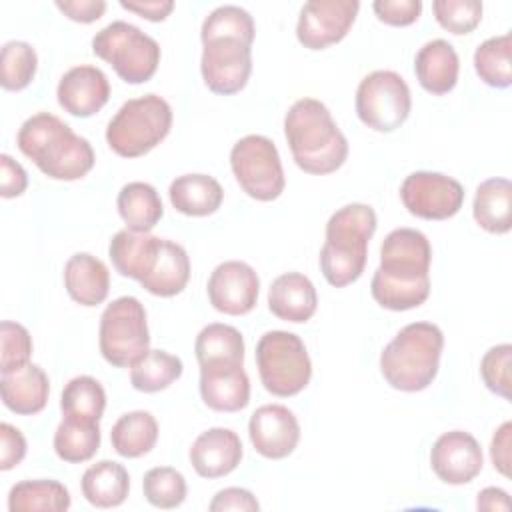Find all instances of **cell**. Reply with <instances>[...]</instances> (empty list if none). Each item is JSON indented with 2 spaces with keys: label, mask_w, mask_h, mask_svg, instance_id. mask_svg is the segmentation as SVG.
Returning <instances> with one entry per match:
<instances>
[{
  "label": "cell",
  "mask_w": 512,
  "mask_h": 512,
  "mask_svg": "<svg viewBox=\"0 0 512 512\" xmlns=\"http://www.w3.org/2000/svg\"><path fill=\"white\" fill-rule=\"evenodd\" d=\"M474 220L490 234H506L512 228V184L508 178H488L474 194Z\"/></svg>",
  "instance_id": "obj_28"
},
{
  "label": "cell",
  "mask_w": 512,
  "mask_h": 512,
  "mask_svg": "<svg viewBox=\"0 0 512 512\" xmlns=\"http://www.w3.org/2000/svg\"><path fill=\"white\" fill-rule=\"evenodd\" d=\"M202 402L216 412H238L250 402V380L240 362L200 366Z\"/></svg>",
  "instance_id": "obj_19"
},
{
  "label": "cell",
  "mask_w": 512,
  "mask_h": 512,
  "mask_svg": "<svg viewBox=\"0 0 512 512\" xmlns=\"http://www.w3.org/2000/svg\"><path fill=\"white\" fill-rule=\"evenodd\" d=\"M412 98L406 80L392 70H374L356 90V114L376 132H394L410 116Z\"/></svg>",
  "instance_id": "obj_11"
},
{
  "label": "cell",
  "mask_w": 512,
  "mask_h": 512,
  "mask_svg": "<svg viewBox=\"0 0 512 512\" xmlns=\"http://www.w3.org/2000/svg\"><path fill=\"white\" fill-rule=\"evenodd\" d=\"M436 22L452 34H468L482 20V2L478 0H434Z\"/></svg>",
  "instance_id": "obj_41"
},
{
  "label": "cell",
  "mask_w": 512,
  "mask_h": 512,
  "mask_svg": "<svg viewBox=\"0 0 512 512\" xmlns=\"http://www.w3.org/2000/svg\"><path fill=\"white\" fill-rule=\"evenodd\" d=\"M82 494L96 508H116L130 492L128 470L114 460H100L82 474Z\"/></svg>",
  "instance_id": "obj_29"
},
{
  "label": "cell",
  "mask_w": 512,
  "mask_h": 512,
  "mask_svg": "<svg viewBox=\"0 0 512 512\" xmlns=\"http://www.w3.org/2000/svg\"><path fill=\"white\" fill-rule=\"evenodd\" d=\"M510 366H512L510 344H498L488 348L480 360V376L486 388L506 400H510V386H512Z\"/></svg>",
  "instance_id": "obj_43"
},
{
  "label": "cell",
  "mask_w": 512,
  "mask_h": 512,
  "mask_svg": "<svg viewBox=\"0 0 512 512\" xmlns=\"http://www.w3.org/2000/svg\"><path fill=\"white\" fill-rule=\"evenodd\" d=\"M0 394L8 410L30 416L44 410L50 394V382L38 364L28 362L0 376Z\"/></svg>",
  "instance_id": "obj_22"
},
{
  "label": "cell",
  "mask_w": 512,
  "mask_h": 512,
  "mask_svg": "<svg viewBox=\"0 0 512 512\" xmlns=\"http://www.w3.org/2000/svg\"><path fill=\"white\" fill-rule=\"evenodd\" d=\"M168 196L180 214L210 216L220 208L224 190L210 174H182L170 182Z\"/></svg>",
  "instance_id": "obj_27"
},
{
  "label": "cell",
  "mask_w": 512,
  "mask_h": 512,
  "mask_svg": "<svg viewBox=\"0 0 512 512\" xmlns=\"http://www.w3.org/2000/svg\"><path fill=\"white\" fill-rule=\"evenodd\" d=\"M374 14L380 22L390 26H408L420 18V0H376L372 4Z\"/></svg>",
  "instance_id": "obj_44"
},
{
  "label": "cell",
  "mask_w": 512,
  "mask_h": 512,
  "mask_svg": "<svg viewBox=\"0 0 512 512\" xmlns=\"http://www.w3.org/2000/svg\"><path fill=\"white\" fill-rule=\"evenodd\" d=\"M476 508L478 510H488V512H494V510L506 512V510H510L508 492L502 490V488H496V486H488V488L478 492Z\"/></svg>",
  "instance_id": "obj_51"
},
{
  "label": "cell",
  "mask_w": 512,
  "mask_h": 512,
  "mask_svg": "<svg viewBox=\"0 0 512 512\" xmlns=\"http://www.w3.org/2000/svg\"><path fill=\"white\" fill-rule=\"evenodd\" d=\"M256 366L264 388L280 398L302 392L312 376V362L302 338L286 330H270L260 336Z\"/></svg>",
  "instance_id": "obj_8"
},
{
  "label": "cell",
  "mask_w": 512,
  "mask_h": 512,
  "mask_svg": "<svg viewBox=\"0 0 512 512\" xmlns=\"http://www.w3.org/2000/svg\"><path fill=\"white\" fill-rule=\"evenodd\" d=\"M248 436L260 456L282 460L298 446L300 424L290 408L282 404H264L250 416Z\"/></svg>",
  "instance_id": "obj_17"
},
{
  "label": "cell",
  "mask_w": 512,
  "mask_h": 512,
  "mask_svg": "<svg viewBox=\"0 0 512 512\" xmlns=\"http://www.w3.org/2000/svg\"><path fill=\"white\" fill-rule=\"evenodd\" d=\"M116 206L126 228L136 232H150L164 214L160 194L148 182L124 184L118 192Z\"/></svg>",
  "instance_id": "obj_30"
},
{
  "label": "cell",
  "mask_w": 512,
  "mask_h": 512,
  "mask_svg": "<svg viewBox=\"0 0 512 512\" xmlns=\"http://www.w3.org/2000/svg\"><path fill=\"white\" fill-rule=\"evenodd\" d=\"M194 352L200 366L214 362L244 364V338L238 328L230 324L212 322L198 332Z\"/></svg>",
  "instance_id": "obj_34"
},
{
  "label": "cell",
  "mask_w": 512,
  "mask_h": 512,
  "mask_svg": "<svg viewBox=\"0 0 512 512\" xmlns=\"http://www.w3.org/2000/svg\"><path fill=\"white\" fill-rule=\"evenodd\" d=\"M444 334L432 322H412L384 346L380 372L384 380L402 392L428 388L440 368Z\"/></svg>",
  "instance_id": "obj_5"
},
{
  "label": "cell",
  "mask_w": 512,
  "mask_h": 512,
  "mask_svg": "<svg viewBox=\"0 0 512 512\" xmlns=\"http://www.w3.org/2000/svg\"><path fill=\"white\" fill-rule=\"evenodd\" d=\"M358 0H310L302 6L296 38L308 50H324L340 42L352 28Z\"/></svg>",
  "instance_id": "obj_14"
},
{
  "label": "cell",
  "mask_w": 512,
  "mask_h": 512,
  "mask_svg": "<svg viewBox=\"0 0 512 512\" xmlns=\"http://www.w3.org/2000/svg\"><path fill=\"white\" fill-rule=\"evenodd\" d=\"M430 466L434 474L452 486L472 482L484 466L478 440L464 430H450L438 436L430 450Z\"/></svg>",
  "instance_id": "obj_16"
},
{
  "label": "cell",
  "mask_w": 512,
  "mask_h": 512,
  "mask_svg": "<svg viewBox=\"0 0 512 512\" xmlns=\"http://www.w3.org/2000/svg\"><path fill=\"white\" fill-rule=\"evenodd\" d=\"M32 338L30 332L12 320L0 324V372H12L30 362Z\"/></svg>",
  "instance_id": "obj_42"
},
{
  "label": "cell",
  "mask_w": 512,
  "mask_h": 512,
  "mask_svg": "<svg viewBox=\"0 0 512 512\" xmlns=\"http://www.w3.org/2000/svg\"><path fill=\"white\" fill-rule=\"evenodd\" d=\"M432 246L416 228L392 230L380 248V266L374 270L370 292L386 310L418 308L430 294Z\"/></svg>",
  "instance_id": "obj_1"
},
{
  "label": "cell",
  "mask_w": 512,
  "mask_h": 512,
  "mask_svg": "<svg viewBox=\"0 0 512 512\" xmlns=\"http://www.w3.org/2000/svg\"><path fill=\"white\" fill-rule=\"evenodd\" d=\"M254 34H256L254 18L250 16L248 10L234 4H224L214 8L204 18L202 30H200L202 42L216 40V38H234L248 46H252Z\"/></svg>",
  "instance_id": "obj_38"
},
{
  "label": "cell",
  "mask_w": 512,
  "mask_h": 512,
  "mask_svg": "<svg viewBox=\"0 0 512 512\" xmlns=\"http://www.w3.org/2000/svg\"><path fill=\"white\" fill-rule=\"evenodd\" d=\"M512 36L500 34L484 40L474 52V68L480 80L492 88H508L512 84Z\"/></svg>",
  "instance_id": "obj_36"
},
{
  "label": "cell",
  "mask_w": 512,
  "mask_h": 512,
  "mask_svg": "<svg viewBox=\"0 0 512 512\" xmlns=\"http://www.w3.org/2000/svg\"><path fill=\"white\" fill-rule=\"evenodd\" d=\"M210 304L228 316L248 314L260 292V280L256 270L242 260H228L218 264L208 278Z\"/></svg>",
  "instance_id": "obj_15"
},
{
  "label": "cell",
  "mask_w": 512,
  "mask_h": 512,
  "mask_svg": "<svg viewBox=\"0 0 512 512\" xmlns=\"http://www.w3.org/2000/svg\"><path fill=\"white\" fill-rule=\"evenodd\" d=\"M16 144L52 180H78L96 162L90 142L50 112H38L26 118L16 134Z\"/></svg>",
  "instance_id": "obj_2"
},
{
  "label": "cell",
  "mask_w": 512,
  "mask_h": 512,
  "mask_svg": "<svg viewBox=\"0 0 512 512\" xmlns=\"http://www.w3.org/2000/svg\"><path fill=\"white\" fill-rule=\"evenodd\" d=\"M190 280V258L186 250L172 240H160V248L150 272L140 280L142 288L154 296L170 298L180 294Z\"/></svg>",
  "instance_id": "obj_26"
},
{
  "label": "cell",
  "mask_w": 512,
  "mask_h": 512,
  "mask_svg": "<svg viewBox=\"0 0 512 512\" xmlns=\"http://www.w3.org/2000/svg\"><path fill=\"white\" fill-rule=\"evenodd\" d=\"M230 168L240 188L254 200H276L286 186L276 144L262 134L240 138L230 150Z\"/></svg>",
  "instance_id": "obj_10"
},
{
  "label": "cell",
  "mask_w": 512,
  "mask_h": 512,
  "mask_svg": "<svg viewBox=\"0 0 512 512\" xmlns=\"http://www.w3.org/2000/svg\"><path fill=\"white\" fill-rule=\"evenodd\" d=\"M172 128V108L158 94L124 102L106 126V142L122 158H138L156 148Z\"/></svg>",
  "instance_id": "obj_6"
},
{
  "label": "cell",
  "mask_w": 512,
  "mask_h": 512,
  "mask_svg": "<svg viewBox=\"0 0 512 512\" xmlns=\"http://www.w3.org/2000/svg\"><path fill=\"white\" fill-rule=\"evenodd\" d=\"M142 490L148 504L162 510L178 508L186 500V492H188L184 476L172 466L150 468L144 474Z\"/></svg>",
  "instance_id": "obj_40"
},
{
  "label": "cell",
  "mask_w": 512,
  "mask_h": 512,
  "mask_svg": "<svg viewBox=\"0 0 512 512\" xmlns=\"http://www.w3.org/2000/svg\"><path fill=\"white\" fill-rule=\"evenodd\" d=\"M404 208L424 220H448L456 216L464 204L462 184L442 172L418 170L404 178L400 186Z\"/></svg>",
  "instance_id": "obj_12"
},
{
  "label": "cell",
  "mask_w": 512,
  "mask_h": 512,
  "mask_svg": "<svg viewBox=\"0 0 512 512\" xmlns=\"http://www.w3.org/2000/svg\"><path fill=\"white\" fill-rule=\"evenodd\" d=\"M202 80L214 94L230 96L240 92L252 72V46L234 38L202 42Z\"/></svg>",
  "instance_id": "obj_13"
},
{
  "label": "cell",
  "mask_w": 512,
  "mask_h": 512,
  "mask_svg": "<svg viewBox=\"0 0 512 512\" xmlns=\"http://www.w3.org/2000/svg\"><path fill=\"white\" fill-rule=\"evenodd\" d=\"M284 134L294 162L308 174L336 172L348 156V140L324 102L296 100L284 116Z\"/></svg>",
  "instance_id": "obj_3"
},
{
  "label": "cell",
  "mask_w": 512,
  "mask_h": 512,
  "mask_svg": "<svg viewBox=\"0 0 512 512\" xmlns=\"http://www.w3.org/2000/svg\"><path fill=\"white\" fill-rule=\"evenodd\" d=\"M210 512H226V510H236V512H256L260 510V504L256 496L250 490L244 488H224L214 494V498L208 504Z\"/></svg>",
  "instance_id": "obj_46"
},
{
  "label": "cell",
  "mask_w": 512,
  "mask_h": 512,
  "mask_svg": "<svg viewBox=\"0 0 512 512\" xmlns=\"http://www.w3.org/2000/svg\"><path fill=\"white\" fill-rule=\"evenodd\" d=\"M160 240L162 238L152 236L150 232H136L130 228L118 230L108 246L112 266L118 274L140 282L156 260Z\"/></svg>",
  "instance_id": "obj_25"
},
{
  "label": "cell",
  "mask_w": 512,
  "mask_h": 512,
  "mask_svg": "<svg viewBox=\"0 0 512 512\" xmlns=\"http://www.w3.org/2000/svg\"><path fill=\"white\" fill-rule=\"evenodd\" d=\"M104 408L106 392L102 384L92 376H76L62 390L60 410L68 418L100 422Z\"/></svg>",
  "instance_id": "obj_37"
},
{
  "label": "cell",
  "mask_w": 512,
  "mask_h": 512,
  "mask_svg": "<svg viewBox=\"0 0 512 512\" xmlns=\"http://www.w3.org/2000/svg\"><path fill=\"white\" fill-rule=\"evenodd\" d=\"M56 98L64 112L76 118H88L106 106L110 82L100 68L80 64L64 72L56 88Z\"/></svg>",
  "instance_id": "obj_18"
},
{
  "label": "cell",
  "mask_w": 512,
  "mask_h": 512,
  "mask_svg": "<svg viewBox=\"0 0 512 512\" xmlns=\"http://www.w3.org/2000/svg\"><path fill=\"white\" fill-rule=\"evenodd\" d=\"M270 312L286 322H308L318 308V294L312 280L300 272H286L274 278L268 290Z\"/></svg>",
  "instance_id": "obj_21"
},
{
  "label": "cell",
  "mask_w": 512,
  "mask_h": 512,
  "mask_svg": "<svg viewBox=\"0 0 512 512\" xmlns=\"http://www.w3.org/2000/svg\"><path fill=\"white\" fill-rule=\"evenodd\" d=\"M36 50L24 40H10L0 52V84L4 90H24L36 76Z\"/></svg>",
  "instance_id": "obj_39"
},
{
  "label": "cell",
  "mask_w": 512,
  "mask_h": 512,
  "mask_svg": "<svg viewBox=\"0 0 512 512\" xmlns=\"http://www.w3.org/2000/svg\"><path fill=\"white\" fill-rule=\"evenodd\" d=\"M100 440L98 422L64 416L54 432V452L64 462L80 464L98 452Z\"/></svg>",
  "instance_id": "obj_33"
},
{
  "label": "cell",
  "mask_w": 512,
  "mask_h": 512,
  "mask_svg": "<svg viewBox=\"0 0 512 512\" xmlns=\"http://www.w3.org/2000/svg\"><path fill=\"white\" fill-rule=\"evenodd\" d=\"M56 8L74 22L90 24L104 14L106 2L104 0H56Z\"/></svg>",
  "instance_id": "obj_49"
},
{
  "label": "cell",
  "mask_w": 512,
  "mask_h": 512,
  "mask_svg": "<svg viewBox=\"0 0 512 512\" xmlns=\"http://www.w3.org/2000/svg\"><path fill=\"white\" fill-rule=\"evenodd\" d=\"M460 72V60L454 46L444 38L428 40L414 58V74L420 86L434 94H448L456 82Z\"/></svg>",
  "instance_id": "obj_23"
},
{
  "label": "cell",
  "mask_w": 512,
  "mask_h": 512,
  "mask_svg": "<svg viewBox=\"0 0 512 512\" xmlns=\"http://www.w3.org/2000/svg\"><path fill=\"white\" fill-rule=\"evenodd\" d=\"M70 492L58 480H22L8 492L10 512H66Z\"/></svg>",
  "instance_id": "obj_32"
},
{
  "label": "cell",
  "mask_w": 512,
  "mask_h": 512,
  "mask_svg": "<svg viewBox=\"0 0 512 512\" xmlns=\"http://www.w3.org/2000/svg\"><path fill=\"white\" fill-rule=\"evenodd\" d=\"M0 194L2 198H16L28 186V174L20 162L10 154H0Z\"/></svg>",
  "instance_id": "obj_47"
},
{
  "label": "cell",
  "mask_w": 512,
  "mask_h": 512,
  "mask_svg": "<svg viewBox=\"0 0 512 512\" xmlns=\"http://www.w3.org/2000/svg\"><path fill=\"white\" fill-rule=\"evenodd\" d=\"M100 354L116 368H130L150 350L146 310L134 296L112 300L102 316L98 330Z\"/></svg>",
  "instance_id": "obj_9"
},
{
  "label": "cell",
  "mask_w": 512,
  "mask_h": 512,
  "mask_svg": "<svg viewBox=\"0 0 512 512\" xmlns=\"http://www.w3.org/2000/svg\"><path fill=\"white\" fill-rule=\"evenodd\" d=\"M120 6L150 22H162L174 10L172 0H120Z\"/></svg>",
  "instance_id": "obj_50"
},
{
  "label": "cell",
  "mask_w": 512,
  "mask_h": 512,
  "mask_svg": "<svg viewBox=\"0 0 512 512\" xmlns=\"http://www.w3.org/2000/svg\"><path fill=\"white\" fill-rule=\"evenodd\" d=\"M374 232L376 212L368 204H346L328 218L326 240L320 248V270L330 286L342 288L362 276L368 240Z\"/></svg>",
  "instance_id": "obj_4"
},
{
  "label": "cell",
  "mask_w": 512,
  "mask_h": 512,
  "mask_svg": "<svg viewBox=\"0 0 512 512\" xmlns=\"http://www.w3.org/2000/svg\"><path fill=\"white\" fill-rule=\"evenodd\" d=\"M158 440V422L146 410H132L122 414L112 430V448L124 458H140L148 454Z\"/></svg>",
  "instance_id": "obj_31"
},
{
  "label": "cell",
  "mask_w": 512,
  "mask_h": 512,
  "mask_svg": "<svg viewBox=\"0 0 512 512\" xmlns=\"http://www.w3.org/2000/svg\"><path fill=\"white\" fill-rule=\"evenodd\" d=\"M26 456V438L24 434L8 424H0V470H12L18 466Z\"/></svg>",
  "instance_id": "obj_45"
},
{
  "label": "cell",
  "mask_w": 512,
  "mask_h": 512,
  "mask_svg": "<svg viewBox=\"0 0 512 512\" xmlns=\"http://www.w3.org/2000/svg\"><path fill=\"white\" fill-rule=\"evenodd\" d=\"M182 360L166 350H148L130 366V384L140 392H160L182 376Z\"/></svg>",
  "instance_id": "obj_35"
},
{
  "label": "cell",
  "mask_w": 512,
  "mask_h": 512,
  "mask_svg": "<svg viewBox=\"0 0 512 512\" xmlns=\"http://www.w3.org/2000/svg\"><path fill=\"white\" fill-rule=\"evenodd\" d=\"M92 52L128 84L148 82L160 64L158 42L138 26L114 20L92 38Z\"/></svg>",
  "instance_id": "obj_7"
},
{
  "label": "cell",
  "mask_w": 512,
  "mask_h": 512,
  "mask_svg": "<svg viewBox=\"0 0 512 512\" xmlns=\"http://www.w3.org/2000/svg\"><path fill=\"white\" fill-rule=\"evenodd\" d=\"M64 286L68 296L80 306H98L108 296L110 272L100 258L76 252L64 264Z\"/></svg>",
  "instance_id": "obj_24"
},
{
  "label": "cell",
  "mask_w": 512,
  "mask_h": 512,
  "mask_svg": "<svg viewBox=\"0 0 512 512\" xmlns=\"http://www.w3.org/2000/svg\"><path fill=\"white\" fill-rule=\"evenodd\" d=\"M190 464L202 478H220L238 468L242 442L230 428H208L190 446Z\"/></svg>",
  "instance_id": "obj_20"
},
{
  "label": "cell",
  "mask_w": 512,
  "mask_h": 512,
  "mask_svg": "<svg viewBox=\"0 0 512 512\" xmlns=\"http://www.w3.org/2000/svg\"><path fill=\"white\" fill-rule=\"evenodd\" d=\"M512 422H504L492 436L490 442V458L494 468L502 474V476H510V462H512Z\"/></svg>",
  "instance_id": "obj_48"
}]
</instances>
